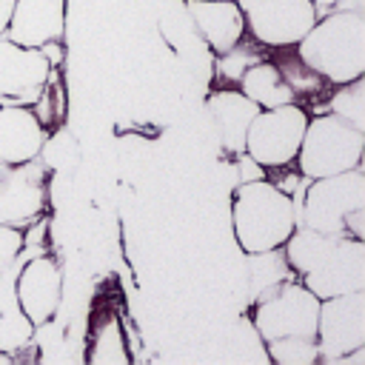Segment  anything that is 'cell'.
<instances>
[{"mask_svg": "<svg viewBox=\"0 0 365 365\" xmlns=\"http://www.w3.org/2000/svg\"><path fill=\"white\" fill-rule=\"evenodd\" d=\"M282 254L299 282L319 299L365 291V240L297 225L282 242Z\"/></svg>", "mask_w": 365, "mask_h": 365, "instance_id": "1", "label": "cell"}, {"mask_svg": "<svg viewBox=\"0 0 365 365\" xmlns=\"http://www.w3.org/2000/svg\"><path fill=\"white\" fill-rule=\"evenodd\" d=\"M294 54L322 83L342 86L365 77V14L362 9L334 6L314 20Z\"/></svg>", "mask_w": 365, "mask_h": 365, "instance_id": "2", "label": "cell"}, {"mask_svg": "<svg viewBox=\"0 0 365 365\" xmlns=\"http://www.w3.org/2000/svg\"><path fill=\"white\" fill-rule=\"evenodd\" d=\"M231 225L245 254L282 248L297 228V205L271 177L237 182L231 194Z\"/></svg>", "mask_w": 365, "mask_h": 365, "instance_id": "3", "label": "cell"}, {"mask_svg": "<svg viewBox=\"0 0 365 365\" xmlns=\"http://www.w3.org/2000/svg\"><path fill=\"white\" fill-rule=\"evenodd\" d=\"M362 151H365V128H356L342 117L322 111L308 117L294 165L305 180H317V177L362 168Z\"/></svg>", "mask_w": 365, "mask_h": 365, "instance_id": "4", "label": "cell"}, {"mask_svg": "<svg viewBox=\"0 0 365 365\" xmlns=\"http://www.w3.org/2000/svg\"><path fill=\"white\" fill-rule=\"evenodd\" d=\"M356 208H365L362 168L317 177L305 182L302 197L297 200V225L345 237V217Z\"/></svg>", "mask_w": 365, "mask_h": 365, "instance_id": "5", "label": "cell"}, {"mask_svg": "<svg viewBox=\"0 0 365 365\" xmlns=\"http://www.w3.org/2000/svg\"><path fill=\"white\" fill-rule=\"evenodd\" d=\"M308 117L311 114L297 100L285 106H274V108H259L245 131L242 151L265 171H282L294 165Z\"/></svg>", "mask_w": 365, "mask_h": 365, "instance_id": "6", "label": "cell"}, {"mask_svg": "<svg viewBox=\"0 0 365 365\" xmlns=\"http://www.w3.org/2000/svg\"><path fill=\"white\" fill-rule=\"evenodd\" d=\"M319 297H314L299 279H285L254 299L251 328L259 339L274 336H314L317 339Z\"/></svg>", "mask_w": 365, "mask_h": 365, "instance_id": "7", "label": "cell"}, {"mask_svg": "<svg viewBox=\"0 0 365 365\" xmlns=\"http://www.w3.org/2000/svg\"><path fill=\"white\" fill-rule=\"evenodd\" d=\"M245 34L271 51L294 48L319 17L314 0H237Z\"/></svg>", "mask_w": 365, "mask_h": 365, "instance_id": "8", "label": "cell"}, {"mask_svg": "<svg viewBox=\"0 0 365 365\" xmlns=\"http://www.w3.org/2000/svg\"><path fill=\"white\" fill-rule=\"evenodd\" d=\"M317 348L325 365H342L345 356L365 348V291L319 299Z\"/></svg>", "mask_w": 365, "mask_h": 365, "instance_id": "9", "label": "cell"}, {"mask_svg": "<svg viewBox=\"0 0 365 365\" xmlns=\"http://www.w3.org/2000/svg\"><path fill=\"white\" fill-rule=\"evenodd\" d=\"M14 297L31 328L51 322L63 302V271L43 248H29L14 277Z\"/></svg>", "mask_w": 365, "mask_h": 365, "instance_id": "10", "label": "cell"}, {"mask_svg": "<svg viewBox=\"0 0 365 365\" xmlns=\"http://www.w3.org/2000/svg\"><path fill=\"white\" fill-rule=\"evenodd\" d=\"M48 208V168L34 157L0 165V225L29 228Z\"/></svg>", "mask_w": 365, "mask_h": 365, "instance_id": "11", "label": "cell"}, {"mask_svg": "<svg viewBox=\"0 0 365 365\" xmlns=\"http://www.w3.org/2000/svg\"><path fill=\"white\" fill-rule=\"evenodd\" d=\"M51 77L43 48H29L0 37V103H34Z\"/></svg>", "mask_w": 365, "mask_h": 365, "instance_id": "12", "label": "cell"}, {"mask_svg": "<svg viewBox=\"0 0 365 365\" xmlns=\"http://www.w3.org/2000/svg\"><path fill=\"white\" fill-rule=\"evenodd\" d=\"M66 31V0H14L11 17L6 26V37L43 48L48 43H60Z\"/></svg>", "mask_w": 365, "mask_h": 365, "instance_id": "13", "label": "cell"}, {"mask_svg": "<svg viewBox=\"0 0 365 365\" xmlns=\"http://www.w3.org/2000/svg\"><path fill=\"white\" fill-rule=\"evenodd\" d=\"M46 125L26 103H0V165H17L40 157Z\"/></svg>", "mask_w": 365, "mask_h": 365, "instance_id": "14", "label": "cell"}, {"mask_svg": "<svg viewBox=\"0 0 365 365\" xmlns=\"http://www.w3.org/2000/svg\"><path fill=\"white\" fill-rule=\"evenodd\" d=\"M205 108L217 128L220 148L228 157H240L245 148V131H248L254 114L259 111V106L251 103L237 86H225L205 97Z\"/></svg>", "mask_w": 365, "mask_h": 365, "instance_id": "15", "label": "cell"}, {"mask_svg": "<svg viewBox=\"0 0 365 365\" xmlns=\"http://www.w3.org/2000/svg\"><path fill=\"white\" fill-rule=\"evenodd\" d=\"M185 11L214 54H225L245 37V20L237 0H185Z\"/></svg>", "mask_w": 365, "mask_h": 365, "instance_id": "16", "label": "cell"}, {"mask_svg": "<svg viewBox=\"0 0 365 365\" xmlns=\"http://www.w3.org/2000/svg\"><path fill=\"white\" fill-rule=\"evenodd\" d=\"M237 88L259 108H274V106H285L297 100L294 88L288 86V80L282 77L274 60H257L254 66H248L242 77L237 80Z\"/></svg>", "mask_w": 365, "mask_h": 365, "instance_id": "17", "label": "cell"}, {"mask_svg": "<svg viewBox=\"0 0 365 365\" xmlns=\"http://www.w3.org/2000/svg\"><path fill=\"white\" fill-rule=\"evenodd\" d=\"M88 362L94 365H128V342L123 334V325L117 317H106L94 334H91V348H88Z\"/></svg>", "mask_w": 365, "mask_h": 365, "instance_id": "18", "label": "cell"}, {"mask_svg": "<svg viewBox=\"0 0 365 365\" xmlns=\"http://www.w3.org/2000/svg\"><path fill=\"white\" fill-rule=\"evenodd\" d=\"M248 259V271H251V297L257 299L259 294L271 291L274 285L285 282L294 277L282 248H271V251H254V254H245Z\"/></svg>", "mask_w": 365, "mask_h": 365, "instance_id": "19", "label": "cell"}, {"mask_svg": "<svg viewBox=\"0 0 365 365\" xmlns=\"http://www.w3.org/2000/svg\"><path fill=\"white\" fill-rule=\"evenodd\" d=\"M265 356L277 365H314L319 362V348L314 336H274L262 339Z\"/></svg>", "mask_w": 365, "mask_h": 365, "instance_id": "20", "label": "cell"}, {"mask_svg": "<svg viewBox=\"0 0 365 365\" xmlns=\"http://www.w3.org/2000/svg\"><path fill=\"white\" fill-rule=\"evenodd\" d=\"M328 111L356 128H365V77L334 86V94L328 97Z\"/></svg>", "mask_w": 365, "mask_h": 365, "instance_id": "21", "label": "cell"}, {"mask_svg": "<svg viewBox=\"0 0 365 365\" xmlns=\"http://www.w3.org/2000/svg\"><path fill=\"white\" fill-rule=\"evenodd\" d=\"M257 48H262V46H257V43L245 34V37H242L237 46H231L225 54H217V57H220V63H217V74H220L228 86H237V80L242 77V71H245L248 66H254L257 60H262Z\"/></svg>", "mask_w": 365, "mask_h": 365, "instance_id": "22", "label": "cell"}, {"mask_svg": "<svg viewBox=\"0 0 365 365\" xmlns=\"http://www.w3.org/2000/svg\"><path fill=\"white\" fill-rule=\"evenodd\" d=\"M26 245V228L14 225H0V274L17 259V254Z\"/></svg>", "mask_w": 365, "mask_h": 365, "instance_id": "23", "label": "cell"}, {"mask_svg": "<svg viewBox=\"0 0 365 365\" xmlns=\"http://www.w3.org/2000/svg\"><path fill=\"white\" fill-rule=\"evenodd\" d=\"M11 3L14 0H0V37L6 34V26H9V17H11Z\"/></svg>", "mask_w": 365, "mask_h": 365, "instance_id": "24", "label": "cell"}, {"mask_svg": "<svg viewBox=\"0 0 365 365\" xmlns=\"http://www.w3.org/2000/svg\"><path fill=\"white\" fill-rule=\"evenodd\" d=\"M339 0H314V6H317V11H328V9H334Z\"/></svg>", "mask_w": 365, "mask_h": 365, "instance_id": "25", "label": "cell"}]
</instances>
